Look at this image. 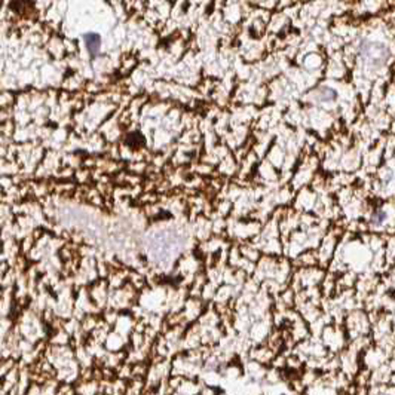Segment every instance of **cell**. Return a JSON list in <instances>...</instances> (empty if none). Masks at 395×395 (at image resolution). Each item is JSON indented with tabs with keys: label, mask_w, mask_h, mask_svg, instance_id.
Returning a JSON list of instances; mask_svg holds the SVG:
<instances>
[{
	"label": "cell",
	"mask_w": 395,
	"mask_h": 395,
	"mask_svg": "<svg viewBox=\"0 0 395 395\" xmlns=\"http://www.w3.org/2000/svg\"><path fill=\"white\" fill-rule=\"evenodd\" d=\"M85 40H86V45L89 48L91 52H97L98 51V46H100V37L97 34H86L85 36Z\"/></svg>",
	"instance_id": "7a4b0ae2"
},
{
	"label": "cell",
	"mask_w": 395,
	"mask_h": 395,
	"mask_svg": "<svg viewBox=\"0 0 395 395\" xmlns=\"http://www.w3.org/2000/svg\"><path fill=\"white\" fill-rule=\"evenodd\" d=\"M358 52L372 67H381L390 58L388 46L381 42H375V40H363L358 48Z\"/></svg>",
	"instance_id": "6da1fadb"
},
{
	"label": "cell",
	"mask_w": 395,
	"mask_h": 395,
	"mask_svg": "<svg viewBox=\"0 0 395 395\" xmlns=\"http://www.w3.org/2000/svg\"><path fill=\"white\" fill-rule=\"evenodd\" d=\"M385 219H387V213H385V211H378V213H375V214L372 216V222H373L375 225H381Z\"/></svg>",
	"instance_id": "3957f363"
}]
</instances>
